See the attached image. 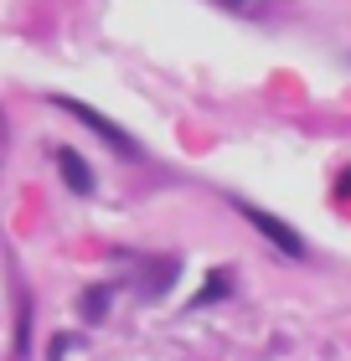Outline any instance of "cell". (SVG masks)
Listing matches in <instances>:
<instances>
[{"mask_svg":"<svg viewBox=\"0 0 351 361\" xmlns=\"http://www.w3.org/2000/svg\"><path fill=\"white\" fill-rule=\"evenodd\" d=\"M52 104H57V109H68L73 119H83V124H88V129H93L98 140H109L114 150H124V155H140V145L129 140V135H124V129L114 124V119H104V114H98V109H88V104H78V98H68V93H57Z\"/></svg>","mask_w":351,"mask_h":361,"instance_id":"obj_1","label":"cell"},{"mask_svg":"<svg viewBox=\"0 0 351 361\" xmlns=\"http://www.w3.org/2000/svg\"><path fill=\"white\" fill-rule=\"evenodd\" d=\"M238 212L248 217V227H258V233L269 238V243H274V248H279L284 258H305V243H299V233H295V227H284V222L274 217V212H263V207H248V202H238Z\"/></svg>","mask_w":351,"mask_h":361,"instance_id":"obj_2","label":"cell"},{"mask_svg":"<svg viewBox=\"0 0 351 361\" xmlns=\"http://www.w3.org/2000/svg\"><path fill=\"white\" fill-rule=\"evenodd\" d=\"M57 166H62V176H68L73 191H93V171H88V160H83L78 150H57Z\"/></svg>","mask_w":351,"mask_h":361,"instance_id":"obj_3","label":"cell"},{"mask_svg":"<svg viewBox=\"0 0 351 361\" xmlns=\"http://www.w3.org/2000/svg\"><path fill=\"white\" fill-rule=\"evenodd\" d=\"M176 274H181V258H155V264H150V274H145V294H160Z\"/></svg>","mask_w":351,"mask_h":361,"instance_id":"obj_4","label":"cell"},{"mask_svg":"<svg viewBox=\"0 0 351 361\" xmlns=\"http://www.w3.org/2000/svg\"><path fill=\"white\" fill-rule=\"evenodd\" d=\"M222 294H232V274H227V269H217L207 284H202V294H196V305H212V300H222Z\"/></svg>","mask_w":351,"mask_h":361,"instance_id":"obj_5","label":"cell"},{"mask_svg":"<svg viewBox=\"0 0 351 361\" xmlns=\"http://www.w3.org/2000/svg\"><path fill=\"white\" fill-rule=\"evenodd\" d=\"M104 300H109L104 289H93V294H88V320H104Z\"/></svg>","mask_w":351,"mask_h":361,"instance_id":"obj_6","label":"cell"},{"mask_svg":"<svg viewBox=\"0 0 351 361\" xmlns=\"http://www.w3.org/2000/svg\"><path fill=\"white\" fill-rule=\"evenodd\" d=\"M336 191H341V196H351V171H346V180H341V186H336Z\"/></svg>","mask_w":351,"mask_h":361,"instance_id":"obj_7","label":"cell"}]
</instances>
